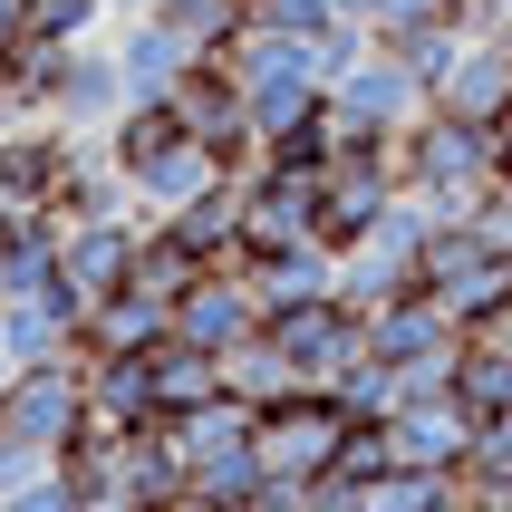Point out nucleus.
<instances>
[{
    "label": "nucleus",
    "instance_id": "nucleus-1",
    "mask_svg": "<svg viewBox=\"0 0 512 512\" xmlns=\"http://www.w3.org/2000/svg\"><path fill=\"white\" fill-rule=\"evenodd\" d=\"M348 435H358V416H348L339 387H300V397L261 406V464L290 474V484H319V474L348 455Z\"/></svg>",
    "mask_w": 512,
    "mask_h": 512
},
{
    "label": "nucleus",
    "instance_id": "nucleus-2",
    "mask_svg": "<svg viewBox=\"0 0 512 512\" xmlns=\"http://www.w3.org/2000/svg\"><path fill=\"white\" fill-rule=\"evenodd\" d=\"M87 426V358L58 348V358H29L10 387H0V435H29V445H68Z\"/></svg>",
    "mask_w": 512,
    "mask_h": 512
},
{
    "label": "nucleus",
    "instance_id": "nucleus-3",
    "mask_svg": "<svg viewBox=\"0 0 512 512\" xmlns=\"http://www.w3.org/2000/svg\"><path fill=\"white\" fill-rule=\"evenodd\" d=\"M329 107H339V136H406V126L435 107V87L416 78V68H406L387 39H377V49L358 58L339 87H329Z\"/></svg>",
    "mask_w": 512,
    "mask_h": 512
},
{
    "label": "nucleus",
    "instance_id": "nucleus-4",
    "mask_svg": "<svg viewBox=\"0 0 512 512\" xmlns=\"http://www.w3.org/2000/svg\"><path fill=\"white\" fill-rule=\"evenodd\" d=\"M126 107H136V87H126L116 39H68V58H58V78H49V126H68V136H107Z\"/></svg>",
    "mask_w": 512,
    "mask_h": 512
},
{
    "label": "nucleus",
    "instance_id": "nucleus-5",
    "mask_svg": "<svg viewBox=\"0 0 512 512\" xmlns=\"http://www.w3.org/2000/svg\"><path fill=\"white\" fill-rule=\"evenodd\" d=\"M78 145L68 126L29 116V126H0V213H58L68 174H78Z\"/></svg>",
    "mask_w": 512,
    "mask_h": 512
},
{
    "label": "nucleus",
    "instance_id": "nucleus-6",
    "mask_svg": "<svg viewBox=\"0 0 512 512\" xmlns=\"http://www.w3.org/2000/svg\"><path fill=\"white\" fill-rule=\"evenodd\" d=\"M145 223L155 213H107V223H68L58 232V261H68V281L87 300H107V290L136 281V252H145Z\"/></svg>",
    "mask_w": 512,
    "mask_h": 512
},
{
    "label": "nucleus",
    "instance_id": "nucleus-7",
    "mask_svg": "<svg viewBox=\"0 0 512 512\" xmlns=\"http://www.w3.org/2000/svg\"><path fill=\"white\" fill-rule=\"evenodd\" d=\"M252 329H261V300H252V281H242V271H203V281L174 300V339L213 348V358H232Z\"/></svg>",
    "mask_w": 512,
    "mask_h": 512
},
{
    "label": "nucleus",
    "instance_id": "nucleus-8",
    "mask_svg": "<svg viewBox=\"0 0 512 512\" xmlns=\"http://www.w3.org/2000/svg\"><path fill=\"white\" fill-rule=\"evenodd\" d=\"M116 58H126V87H136V97H174L203 49L165 20V10H136V20H116Z\"/></svg>",
    "mask_w": 512,
    "mask_h": 512
},
{
    "label": "nucleus",
    "instance_id": "nucleus-9",
    "mask_svg": "<svg viewBox=\"0 0 512 512\" xmlns=\"http://www.w3.org/2000/svg\"><path fill=\"white\" fill-rule=\"evenodd\" d=\"M155 339H174V300H155L145 281H126V290H107V300L87 310L78 348H97V358H145Z\"/></svg>",
    "mask_w": 512,
    "mask_h": 512
},
{
    "label": "nucleus",
    "instance_id": "nucleus-10",
    "mask_svg": "<svg viewBox=\"0 0 512 512\" xmlns=\"http://www.w3.org/2000/svg\"><path fill=\"white\" fill-rule=\"evenodd\" d=\"M435 107H445V116H474V126H512V49L474 29V49L455 58V78L435 87Z\"/></svg>",
    "mask_w": 512,
    "mask_h": 512
},
{
    "label": "nucleus",
    "instance_id": "nucleus-11",
    "mask_svg": "<svg viewBox=\"0 0 512 512\" xmlns=\"http://www.w3.org/2000/svg\"><path fill=\"white\" fill-rule=\"evenodd\" d=\"M184 136H194V126H184V107H174V97H136V107L107 126V155H116V174L136 184V174H155Z\"/></svg>",
    "mask_w": 512,
    "mask_h": 512
},
{
    "label": "nucleus",
    "instance_id": "nucleus-12",
    "mask_svg": "<svg viewBox=\"0 0 512 512\" xmlns=\"http://www.w3.org/2000/svg\"><path fill=\"white\" fill-rule=\"evenodd\" d=\"M455 406L474 416V426H493V416L512 406V319L464 339V358H455Z\"/></svg>",
    "mask_w": 512,
    "mask_h": 512
},
{
    "label": "nucleus",
    "instance_id": "nucleus-13",
    "mask_svg": "<svg viewBox=\"0 0 512 512\" xmlns=\"http://www.w3.org/2000/svg\"><path fill=\"white\" fill-rule=\"evenodd\" d=\"M223 184H232V165H223V155H213L203 136H184L155 174H136V203H145V213H184V203L223 194Z\"/></svg>",
    "mask_w": 512,
    "mask_h": 512
},
{
    "label": "nucleus",
    "instance_id": "nucleus-14",
    "mask_svg": "<svg viewBox=\"0 0 512 512\" xmlns=\"http://www.w3.org/2000/svg\"><path fill=\"white\" fill-rule=\"evenodd\" d=\"M155 10H165V20L184 29L203 58H213V49H232V39H242V20H252V0H155Z\"/></svg>",
    "mask_w": 512,
    "mask_h": 512
},
{
    "label": "nucleus",
    "instance_id": "nucleus-15",
    "mask_svg": "<svg viewBox=\"0 0 512 512\" xmlns=\"http://www.w3.org/2000/svg\"><path fill=\"white\" fill-rule=\"evenodd\" d=\"M97 20H116L107 0H29V29L39 39H97Z\"/></svg>",
    "mask_w": 512,
    "mask_h": 512
},
{
    "label": "nucleus",
    "instance_id": "nucleus-16",
    "mask_svg": "<svg viewBox=\"0 0 512 512\" xmlns=\"http://www.w3.org/2000/svg\"><path fill=\"white\" fill-rule=\"evenodd\" d=\"M329 20H339L329 0H252V29H281V39H319Z\"/></svg>",
    "mask_w": 512,
    "mask_h": 512
},
{
    "label": "nucleus",
    "instance_id": "nucleus-17",
    "mask_svg": "<svg viewBox=\"0 0 512 512\" xmlns=\"http://www.w3.org/2000/svg\"><path fill=\"white\" fill-rule=\"evenodd\" d=\"M39 474H58L49 445H29V435H0V503H10V493H29Z\"/></svg>",
    "mask_w": 512,
    "mask_h": 512
},
{
    "label": "nucleus",
    "instance_id": "nucleus-18",
    "mask_svg": "<svg viewBox=\"0 0 512 512\" xmlns=\"http://www.w3.org/2000/svg\"><path fill=\"white\" fill-rule=\"evenodd\" d=\"M329 10H339V20H358V29H377V20H387V0H329Z\"/></svg>",
    "mask_w": 512,
    "mask_h": 512
},
{
    "label": "nucleus",
    "instance_id": "nucleus-19",
    "mask_svg": "<svg viewBox=\"0 0 512 512\" xmlns=\"http://www.w3.org/2000/svg\"><path fill=\"white\" fill-rule=\"evenodd\" d=\"M10 39H29V0H0V49Z\"/></svg>",
    "mask_w": 512,
    "mask_h": 512
}]
</instances>
